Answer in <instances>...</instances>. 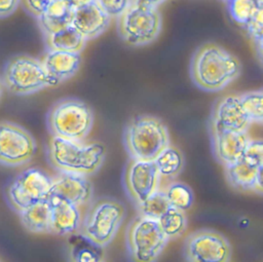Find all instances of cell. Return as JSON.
<instances>
[{"label": "cell", "mask_w": 263, "mask_h": 262, "mask_svg": "<svg viewBox=\"0 0 263 262\" xmlns=\"http://www.w3.org/2000/svg\"><path fill=\"white\" fill-rule=\"evenodd\" d=\"M225 1H227V2H229V1H231V0H225Z\"/></svg>", "instance_id": "obj_38"}, {"label": "cell", "mask_w": 263, "mask_h": 262, "mask_svg": "<svg viewBox=\"0 0 263 262\" xmlns=\"http://www.w3.org/2000/svg\"><path fill=\"white\" fill-rule=\"evenodd\" d=\"M161 14L157 7L133 4L117 17V31L124 43L143 46L152 43L160 34Z\"/></svg>", "instance_id": "obj_8"}, {"label": "cell", "mask_w": 263, "mask_h": 262, "mask_svg": "<svg viewBox=\"0 0 263 262\" xmlns=\"http://www.w3.org/2000/svg\"><path fill=\"white\" fill-rule=\"evenodd\" d=\"M93 186L87 176L61 173L57 179H52L48 197L62 198L80 208L91 202Z\"/></svg>", "instance_id": "obj_13"}, {"label": "cell", "mask_w": 263, "mask_h": 262, "mask_svg": "<svg viewBox=\"0 0 263 262\" xmlns=\"http://www.w3.org/2000/svg\"><path fill=\"white\" fill-rule=\"evenodd\" d=\"M136 204L139 215L154 220H158L171 207L163 190L160 189Z\"/></svg>", "instance_id": "obj_26"}, {"label": "cell", "mask_w": 263, "mask_h": 262, "mask_svg": "<svg viewBox=\"0 0 263 262\" xmlns=\"http://www.w3.org/2000/svg\"><path fill=\"white\" fill-rule=\"evenodd\" d=\"M52 179L43 171L31 167L22 172L7 189V200L17 213L48 197Z\"/></svg>", "instance_id": "obj_10"}, {"label": "cell", "mask_w": 263, "mask_h": 262, "mask_svg": "<svg viewBox=\"0 0 263 262\" xmlns=\"http://www.w3.org/2000/svg\"><path fill=\"white\" fill-rule=\"evenodd\" d=\"M49 163L61 173L89 176L98 172L106 157L102 143H83L52 136L48 143Z\"/></svg>", "instance_id": "obj_2"}, {"label": "cell", "mask_w": 263, "mask_h": 262, "mask_svg": "<svg viewBox=\"0 0 263 262\" xmlns=\"http://www.w3.org/2000/svg\"><path fill=\"white\" fill-rule=\"evenodd\" d=\"M251 121L246 114L238 96L230 95L221 98L214 106L211 126L228 130L248 132Z\"/></svg>", "instance_id": "obj_15"}, {"label": "cell", "mask_w": 263, "mask_h": 262, "mask_svg": "<svg viewBox=\"0 0 263 262\" xmlns=\"http://www.w3.org/2000/svg\"><path fill=\"white\" fill-rule=\"evenodd\" d=\"M50 202V233L71 235L79 232L82 216L80 209L58 197H48Z\"/></svg>", "instance_id": "obj_16"}, {"label": "cell", "mask_w": 263, "mask_h": 262, "mask_svg": "<svg viewBox=\"0 0 263 262\" xmlns=\"http://www.w3.org/2000/svg\"><path fill=\"white\" fill-rule=\"evenodd\" d=\"M24 227L33 233H50V202L39 200L18 213Z\"/></svg>", "instance_id": "obj_21"}, {"label": "cell", "mask_w": 263, "mask_h": 262, "mask_svg": "<svg viewBox=\"0 0 263 262\" xmlns=\"http://www.w3.org/2000/svg\"><path fill=\"white\" fill-rule=\"evenodd\" d=\"M160 176L154 161L130 159L125 167L124 187L129 198L139 203L159 189Z\"/></svg>", "instance_id": "obj_12"}, {"label": "cell", "mask_w": 263, "mask_h": 262, "mask_svg": "<svg viewBox=\"0 0 263 262\" xmlns=\"http://www.w3.org/2000/svg\"><path fill=\"white\" fill-rule=\"evenodd\" d=\"M125 217L124 205L110 197L92 202L86 212L79 232L100 247L109 245L117 234Z\"/></svg>", "instance_id": "obj_6"}, {"label": "cell", "mask_w": 263, "mask_h": 262, "mask_svg": "<svg viewBox=\"0 0 263 262\" xmlns=\"http://www.w3.org/2000/svg\"><path fill=\"white\" fill-rule=\"evenodd\" d=\"M123 143L130 159L153 161L170 145V134L160 118L138 115L125 126Z\"/></svg>", "instance_id": "obj_3"}, {"label": "cell", "mask_w": 263, "mask_h": 262, "mask_svg": "<svg viewBox=\"0 0 263 262\" xmlns=\"http://www.w3.org/2000/svg\"><path fill=\"white\" fill-rule=\"evenodd\" d=\"M47 125L52 136L83 142L93 125L91 108L78 99L57 102L48 112Z\"/></svg>", "instance_id": "obj_4"}, {"label": "cell", "mask_w": 263, "mask_h": 262, "mask_svg": "<svg viewBox=\"0 0 263 262\" xmlns=\"http://www.w3.org/2000/svg\"><path fill=\"white\" fill-rule=\"evenodd\" d=\"M224 167L226 179L232 188L242 192L252 191L262 194L263 165H253L240 158Z\"/></svg>", "instance_id": "obj_17"}, {"label": "cell", "mask_w": 263, "mask_h": 262, "mask_svg": "<svg viewBox=\"0 0 263 262\" xmlns=\"http://www.w3.org/2000/svg\"><path fill=\"white\" fill-rule=\"evenodd\" d=\"M3 87H4V85H3L2 79L0 78V97H1V95H2V91H3Z\"/></svg>", "instance_id": "obj_37"}, {"label": "cell", "mask_w": 263, "mask_h": 262, "mask_svg": "<svg viewBox=\"0 0 263 262\" xmlns=\"http://www.w3.org/2000/svg\"><path fill=\"white\" fill-rule=\"evenodd\" d=\"M250 164L263 165V143L261 140H250L241 157Z\"/></svg>", "instance_id": "obj_31"}, {"label": "cell", "mask_w": 263, "mask_h": 262, "mask_svg": "<svg viewBox=\"0 0 263 262\" xmlns=\"http://www.w3.org/2000/svg\"><path fill=\"white\" fill-rule=\"evenodd\" d=\"M241 72L239 60L215 43L199 46L192 55L190 76L194 84L205 91H218L235 80Z\"/></svg>", "instance_id": "obj_1"}, {"label": "cell", "mask_w": 263, "mask_h": 262, "mask_svg": "<svg viewBox=\"0 0 263 262\" xmlns=\"http://www.w3.org/2000/svg\"><path fill=\"white\" fill-rule=\"evenodd\" d=\"M47 49L81 52L85 46V38L72 26L44 36Z\"/></svg>", "instance_id": "obj_23"}, {"label": "cell", "mask_w": 263, "mask_h": 262, "mask_svg": "<svg viewBox=\"0 0 263 262\" xmlns=\"http://www.w3.org/2000/svg\"><path fill=\"white\" fill-rule=\"evenodd\" d=\"M21 0H0V18L12 14L18 7Z\"/></svg>", "instance_id": "obj_34"}, {"label": "cell", "mask_w": 263, "mask_h": 262, "mask_svg": "<svg viewBox=\"0 0 263 262\" xmlns=\"http://www.w3.org/2000/svg\"><path fill=\"white\" fill-rule=\"evenodd\" d=\"M251 38L258 42L259 45L262 44V35H263V9L257 11L253 18L245 27Z\"/></svg>", "instance_id": "obj_32"}, {"label": "cell", "mask_w": 263, "mask_h": 262, "mask_svg": "<svg viewBox=\"0 0 263 262\" xmlns=\"http://www.w3.org/2000/svg\"><path fill=\"white\" fill-rule=\"evenodd\" d=\"M125 242L130 262H156L168 238L157 220L138 215L127 226Z\"/></svg>", "instance_id": "obj_7"}, {"label": "cell", "mask_w": 263, "mask_h": 262, "mask_svg": "<svg viewBox=\"0 0 263 262\" xmlns=\"http://www.w3.org/2000/svg\"><path fill=\"white\" fill-rule=\"evenodd\" d=\"M153 161L160 178H175L182 172L184 166V158L181 151L171 145L165 147Z\"/></svg>", "instance_id": "obj_24"}, {"label": "cell", "mask_w": 263, "mask_h": 262, "mask_svg": "<svg viewBox=\"0 0 263 262\" xmlns=\"http://www.w3.org/2000/svg\"><path fill=\"white\" fill-rule=\"evenodd\" d=\"M2 82L9 92L17 96L31 95L59 84L47 73L41 60L28 54H17L8 60Z\"/></svg>", "instance_id": "obj_5"}, {"label": "cell", "mask_w": 263, "mask_h": 262, "mask_svg": "<svg viewBox=\"0 0 263 262\" xmlns=\"http://www.w3.org/2000/svg\"><path fill=\"white\" fill-rule=\"evenodd\" d=\"M240 104L251 123L263 120V93L262 90H252L238 96Z\"/></svg>", "instance_id": "obj_29"}, {"label": "cell", "mask_w": 263, "mask_h": 262, "mask_svg": "<svg viewBox=\"0 0 263 262\" xmlns=\"http://www.w3.org/2000/svg\"><path fill=\"white\" fill-rule=\"evenodd\" d=\"M47 73L58 82L65 81L76 74L80 67V52L47 49L41 60Z\"/></svg>", "instance_id": "obj_19"}, {"label": "cell", "mask_w": 263, "mask_h": 262, "mask_svg": "<svg viewBox=\"0 0 263 262\" xmlns=\"http://www.w3.org/2000/svg\"><path fill=\"white\" fill-rule=\"evenodd\" d=\"M162 231L170 239H175L184 234L187 228L185 211L170 207L167 211L157 220Z\"/></svg>", "instance_id": "obj_25"}, {"label": "cell", "mask_w": 263, "mask_h": 262, "mask_svg": "<svg viewBox=\"0 0 263 262\" xmlns=\"http://www.w3.org/2000/svg\"><path fill=\"white\" fill-rule=\"evenodd\" d=\"M66 1L75 10V9H78L80 7H83V6L87 5V4H90V3L95 2L96 0H66Z\"/></svg>", "instance_id": "obj_36"}, {"label": "cell", "mask_w": 263, "mask_h": 262, "mask_svg": "<svg viewBox=\"0 0 263 262\" xmlns=\"http://www.w3.org/2000/svg\"><path fill=\"white\" fill-rule=\"evenodd\" d=\"M164 1L165 0H132V3L143 5V6H149V7H157Z\"/></svg>", "instance_id": "obj_35"}, {"label": "cell", "mask_w": 263, "mask_h": 262, "mask_svg": "<svg viewBox=\"0 0 263 262\" xmlns=\"http://www.w3.org/2000/svg\"><path fill=\"white\" fill-rule=\"evenodd\" d=\"M35 151V140L28 130L12 122H0V163L8 166L26 164Z\"/></svg>", "instance_id": "obj_11"}, {"label": "cell", "mask_w": 263, "mask_h": 262, "mask_svg": "<svg viewBox=\"0 0 263 262\" xmlns=\"http://www.w3.org/2000/svg\"><path fill=\"white\" fill-rule=\"evenodd\" d=\"M171 207L186 211L190 209L193 202V193L189 186L179 182L168 184L163 190Z\"/></svg>", "instance_id": "obj_28"}, {"label": "cell", "mask_w": 263, "mask_h": 262, "mask_svg": "<svg viewBox=\"0 0 263 262\" xmlns=\"http://www.w3.org/2000/svg\"><path fill=\"white\" fill-rule=\"evenodd\" d=\"M73 14L74 9L66 0H50L37 21L43 35L46 36L70 26Z\"/></svg>", "instance_id": "obj_20"}, {"label": "cell", "mask_w": 263, "mask_h": 262, "mask_svg": "<svg viewBox=\"0 0 263 262\" xmlns=\"http://www.w3.org/2000/svg\"><path fill=\"white\" fill-rule=\"evenodd\" d=\"M109 24L110 17L95 1L83 7L75 9L71 25L87 41L103 34L109 27Z\"/></svg>", "instance_id": "obj_18"}, {"label": "cell", "mask_w": 263, "mask_h": 262, "mask_svg": "<svg viewBox=\"0 0 263 262\" xmlns=\"http://www.w3.org/2000/svg\"><path fill=\"white\" fill-rule=\"evenodd\" d=\"M24 8L36 18L40 16L47 7L50 0H21Z\"/></svg>", "instance_id": "obj_33"}, {"label": "cell", "mask_w": 263, "mask_h": 262, "mask_svg": "<svg viewBox=\"0 0 263 262\" xmlns=\"http://www.w3.org/2000/svg\"><path fill=\"white\" fill-rule=\"evenodd\" d=\"M96 2L110 18H117L128 8L132 0H96Z\"/></svg>", "instance_id": "obj_30"}, {"label": "cell", "mask_w": 263, "mask_h": 262, "mask_svg": "<svg viewBox=\"0 0 263 262\" xmlns=\"http://www.w3.org/2000/svg\"><path fill=\"white\" fill-rule=\"evenodd\" d=\"M211 135L214 154L224 166L240 159L251 140L248 132L228 130L216 126H211Z\"/></svg>", "instance_id": "obj_14"}, {"label": "cell", "mask_w": 263, "mask_h": 262, "mask_svg": "<svg viewBox=\"0 0 263 262\" xmlns=\"http://www.w3.org/2000/svg\"><path fill=\"white\" fill-rule=\"evenodd\" d=\"M183 253L186 262H230L232 248L223 234L200 229L185 238Z\"/></svg>", "instance_id": "obj_9"}, {"label": "cell", "mask_w": 263, "mask_h": 262, "mask_svg": "<svg viewBox=\"0 0 263 262\" xmlns=\"http://www.w3.org/2000/svg\"><path fill=\"white\" fill-rule=\"evenodd\" d=\"M263 0H231L228 8L231 17L240 26L246 27L253 16L263 8Z\"/></svg>", "instance_id": "obj_27"}, {"label": "cell", "mask_w": 263, "mask_h": 262, "mask_svg": "<svg viewBox=\"0 0 263 262\" xmlns=\"http://www.w3.org/2000/svg\"><path fill=\"white\" fill-rule=\"evenodd\" d=\"M69 257L71 262H104L103 247L76 232L69 235Z\"/></svg>", "instance_id": "obj_22"}]
</instances>
